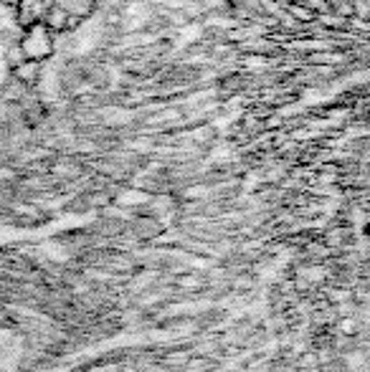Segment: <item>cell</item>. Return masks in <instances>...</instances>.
<instances>
[{
  "label": "cell",
  "mask_w": 370,
  "mask_h": 372,
  "mask_svg": "<svg viewBox=\"0 0 370 372\" xmlns=\"http://www.w3.org/2000/svg\"><path fill=\"white\" fill-rule=\"evenodd\" d=\"M21 51L26 61H43V58L51 56V51H54V38H51V31L43 26V23H33L26 35H23L21 41Z\"/></svg>",
  "instance_id": "1"
},
{
  "label": "cell",
  "mask_w": 370,
  "mask_h": 372,
  "mask_svg": "<svg viewBox=\"0 0 370 372\" xmlns=\"http://www.w3.org/2000/svg\"><path fill=\"white\" fill-rule=\"evenodd\" d=\"M54 6L61 8L69 18H84V15H89L94 0H56Z\"/></svg>",
  "instance_id": "2"
},
{
  "label": "cell",
  "mask_w": 370,
  "mask_h": 372,
  "mask_svg": "<svg viewBox=\"0 0 370 372\" xmlns=\"http://www.w3.org/2000/svg\"><path fill=\"white\" fill-rule=\"evenodd\" d=\"M49 31H66L71 26V18L66 13H63L61 8L51 6L49 13H46V23H43Z\"/></svg>",
  "instance_id": "3"
},
{
  "label": "cell",
  "mask_w": 370,
  "mask_h": 372,
  "mask_svg": "<svg viewBox=\"0 0 370 372\" xmlns=\"http://www.w3.org/2000/svg\"><path fill=\"white\" fill-rule=\"evenodd\" d=\"M15 76L21 79V81H26V84L36 81V76H38V63H36V61H23L21 66L15 69Z\"/></svg>",
  "instance_id": "4"
},
{
  "label": "cell",
  "mask_w": 370,
  "mask_h": 372,
  "mask_svg": "<svg viewBox=\"0 0 370 372\" xmlns=\"http://www.w3.org/2000/svg\"><path fill=\"white\" fill-rule=\"evenodd\" d=\"M292 13H297V18H300V21H312V18H314V13L309 10L307 6H292Z\"/></svg>",
  "instance_id": "5"
},
{
  "label": "cell",
  "mask_w": 370,
  "mask_h": 372,
  "mask_svg": "<svg viewBox=\"0 0 370 372\" xmlns=\"http://www.w3.org/2000/svg\"><path fill=\"white\" fill-rule=\"evenodd\" d=\"M312 61L314 63H335V61H340V58L332 56V54H314Z\"/></svg>",
  "instance_id": "6"
},
{
  "label": "cell",
  "mask_w": 370,
  "mask_h": 372,
  "mask_svg": "<svg viewBox=\"0 0 370 372\" xmlns=\"http://www.w3.org/2000/svg\"><path fill=\"white\" fill-rule=\"evenodd\" d=\"M307 0H292V6H305Z\"/></svg>",
  "instance_id": "7"
}]
</instances>
